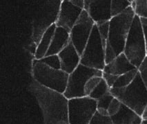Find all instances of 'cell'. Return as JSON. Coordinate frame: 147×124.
Masks as SVG:
<instances>
[{"label": "cell", "mask_w": 147, "mask_h": 124, "mask_svg": "<svg viewBox=\"0 0 147 124\" xmlns=\"http://www.w3.org/2000/svg\"><path fill=\"white\" fill-rule=\"evenodd\" d=\"M111 6V0H91L87 13L95 24L110 21L113 18Z\"/></svg>", "instance_id": "7c38bea8"}, {"label": "cell", "mask_w": 147, "mask_h": 124, "mask_svg": "<svg viewBox=\"0 0 147 124\" xmlns=\"http://www.w3.org/2000/svg\"><path fill=\"white\" fill-rule=\"evenodd\" d=\"M111 119L113 124H142L143 121L142 116L124 104H122L119 113Z\"/></svg>", "instance_id": "2e32d148"}, {"label": "cell", "mask_w": 147, "mask_h": 124, "mask_svg": "<svg viewBox=\"0 0 147 124\" xmlns=\"http://www.w3.org/2000/svg\"><path fill=\"white\" fill-rule=\"evenodd\" d=\"M131 7L137 16L147 19V0H133Z\"/></svg>", "instance_id": "44dd1931"}, {"label": "cell", "mask_w": 147, "mask_h": 124, "mask_svg": "<svg viewBox=\"0 0 147 124\" xmlns=\"http://www.w3.org/2000/svg\"><path fill=\"white\" fill-rule=\"evenodd\" d=\"M133 0H111V11L112 17L118 16L127 8L131 7Z\"/></svg>", "instance_id": "d6986e66"}, {"label": "cell", "mask_w": 147, "mask_h": 124, "mask_svg": "<svg viewBox=\"0 0 147 124\" xmlns=\"http://www.w3.org/2000/svg\"><path fill=\"white\" fill-rule=\"evenodd\" d=\"M138 72L141 76L144 84H145L147 88V56L141 64V65L140 66V67L138 68Z\"/></svg>", "instance_id": "83f0119b"}, {"label": "cell", "mask_w": 147, "mask_h": 124, "mask_svg": "<svg viewBox=\"0 0 147 124\" xmlns=\"http://www.w3.org/2000/svg\"><path fill=\"white\" fill-rule=\"evenodd\" d=\"M103 71L87 67L80 64L69 74L67 87L64 95L68 99L85 97L84 87L86 82L93 77H102Z\"/></svg>", "instance_id": "ba28073f"}, {"label": "cell", "mask_w": 147, "mask_h": 124, "mask_svg": "<svg viewBox=\"0 0 147 124\" xmlns=\"http://www.w3.org/2000/svg\"><path fill=\"white\" fill-rule=\"evenodd\" d=\"M142 118L143 120H147V106L145 108L144 110L142 115Z\"/></svg>", "instance_id": "d6a6232c"}, {"label": "cell", "mask_w": 147, "mask_h": 124, "mask_svg": "<svg viewBox=\"0 0 147 124\" xmlns=\"http://www.w3.org/2000/svg\"><path fill=\"white\" fill-rule=\"evenodd\" d=\"M110 92L138 115L142 116L147 106V88L139 72L131 84L122 88H111Z\"/></svg>", "instance_id": "3957f363"}, {"label": "cell", "mask_w": 147, "mask_h": 124, "mask_svg": "<svg viewBox=\"0 0 147 124\" xmlns=\"http://www.w3.org/2000/svg\"><path fill=\"white\" fill-rule=\"evenodd\" d=\"M61 62V70L67 74H71L80 64L81 56L77 51L72 42L58 54Z\"/></svg>", "instance_id": "4fadbf2b"}, {"label": "cell", "mask_w": 147, "mask_h": 124, "mask_svg": "<svg viewBox=\"0 0 147 124\" xmlns=\"http://www.w3.org/2000/svg\"><path fill=\"white\" fill-rule=\"evenodd\" d=\"M32 70L33 79L37 83L64 94L67 87L69 74L62 70L52 68L37 59H34L32 62Z\"/></svg>", "instance_id": "277c9868"}, {"label": "cell", "mask_w": 147, "mask_h": 124, "mask_svg": "<svg viewBox=\"0 0 147 124\" xmlns=\"http://www.w3.org/2000/svg\"><path fill=\"white\" fill-rule=\"evenodd\" d=\"M118 77L119 76L113 75V74H107V73L105 72H103V75H102V78L106 81V82L107 83L108 86H109L110 88H113V86L115 84Z\"/></svg>", "instance_id": "f1b7e54d"}, {"label": "cell", "mask_w": 147, "mask_h": 124, "mask_svg": "<svg viewBox=\"0 0 147 124\" xmlns=\"http://www.w3.org/2000/svg\"><path fill=\"white\" fill-rule=\"evenodd\" d=\"M110 89L111 88L108 86L107 83L102 78V81H100V84L97 85L96 88L93 90V92L90 93L88 97H90V98L93 99L97 101L99 99L104 97V95L110 93Z\"/></svg>", "instance_id": "ffe728a7"}, {"label": "cell", "mask_w": 147, "mask_h": 124, "mask_svg": "<svg viewBox=\"0 0 147 124\" xmlns=\"http://www.w3.org/2000/svg\"><path fill=\"white\" fill-rule=\"evenodd\" d=\"M90 124H113L111 117L104 116L96 112L94 115Z\"/></svg>", "instance_id": "484cf974"}, {"label": "cell", "mask_w": 147, "mask_h": 124, "mask_svg": "<svg viewBox=\"0 0 147 124\" xmlns=\"http://www.w3.org/2000/svg\"><path fill=\"white\" fill-rule=\"evenodd\" d=\"M80 64L87 67L102 70L106 66V50L101 40L98 28L95 24L88 41Z\"/></svg>", "instance_id": "52a82bcc"}, {"label": "cell", "mask_w": 147, "mask_h": 124, "mask_svg": "<svg viewBox=\"0 0 147 124\" xmlns=\"http://www.w3.org/2000/svg\"><path fill=\"white\" fill-rule=\"evenodd\" d=\"M135 16L136 14L131 6L122 14L111 19L106 48V64L124 52L126 39Z\"/></svg>", "instance_id": "7a4b0ae2"}, {"label": "cell", "mask_w": 147, "mask_h": 124, "mask_svg": "<svg viewBox=\"0 0 147 124\" xmlns=\"http://www.w3.org/2000/svg\"><path fill=\"white\" fill-rule=\"evenodd\" d=\"M70 42V32L61 27H57L50 48L46 56L58 55L69 44Z\"/></svg>", "instance_id": "9a60e30c"}, {"label": "cell", "mask_w": 147, "mask_h": 124, "mask_svg": "<svg viewBox=\"0 0 147 124\" xmlns=\"http://www.w3.org/2000/svg\"><path fill=\"white\" fill-rule=\"evenodd\" d=\"M124 55L137 68L147 56L146 45L140 18L136 15L124 47Z\"/></svg>", "instance_id": "5b68a950"}, {"label": "cell", "mask_w": 147, "mask_h": 124, "mask_svg": "<svg viewBox=\"0 0 147 124\" xmlns=\"http://www.w3.org/2000/svg\"><path fill=\"white\" fill-rule=\"evenodd\" d=\"M90 3H91V0H84V10L85 11L88 12V9H89Z\"/></svg>", "instance_id": "1f68e13d"}, {"label": "cell", "mask_w": 147, "mask_h": 124, "mask_svg": "<svg viewBox=\"0 0 147 124\" xmlns=\"http://www.w3.org/2000/svg\"><path fill=\"white\" fill-rule=\"evenodd\" d=\"M72 4L76 7L84 10V0H69Z\"/></svg>", "instance_id": "4dcf8cb0"}, {"label": "cell", "mask_w": 147, "mask_h": 124, "mask_svg": "<svg viewBox=\"0 0 147 124\" xmlns=\"http://www.w3.org/2000/svg\"><path fill=\"white\" fill-rule=\"evenodd\" d=\"M142 124H147V120H143Z\"/></svg>", "instance_id": "836d02e7"}, {"label": "cell", "mask_w": 147, "mask_h": 124, "mask_svg": "<svg viewBox=\"0 0 147 124\" xmlns=\"http://www.w3.org/2000/svg\"><path fill=\"white\" fill-rule=\"evenodd\" d=\"M97 108V101L90 97L68 99V124H90Z\"/></svg>", "instance_id": "9c48e42d"}, {"label": "cell", "mask_w": 147, "mask_h": 124, "mask_svg": "<svg viewBox=\"0 0 147 124\" xmlns=\"http://www.w3.org/2000/svg\"><path fill=\"white\" fill-rule=\"evenodd\" d=\"M113 99L114 96L111 92L99 99L98 100H97V109L100 108V109L108 110L109 105H110L111 102Z\"/></svg>", "instance_id": "d4e9b609"}, {"label": "cell", "mask_w": 147, "mask_h": 124, "mask_svg": "<svg viewBox=\"0 0 147 124\" xmlns=\"http://www.w3.org/2000/svg\"><path fill=\"white\" fill-rule=\"evenodd\" d=\"M29 90L40 107L44 124H68V99L64 94L49 89L32 80Z\"/></svg>", "instance_id": "6da1fadb"}, {"label": "cell", "mask_w": 147, "mask_h": 124, "mask_svg": "<svg viewBox=\"0 0 147 124\" xmlns=\"http://www.w3.org/2000/svg\"><path fill=\"white\" fill-rule=\"evenodd\" d=\"M142 23V26L143 28L144 35L145 41H146V54H147V19L140 18Z\"/></svg>", "instance_id": "f546056e"}, {"label": "cell", "mask_w": 147, "mask_h": 124, "mask_svg": "<svg viewBox=\"0 0 147 124\" xmlns=\"http://www.w3.org/2000/svg\"><path fill=\"white\" fill-rule=\"evenodd\" d=\"M83 11L72 4L69 0H62L56 26L71 32Z\"/></svg>", "instance_id": "8fae6325"}, {"label": "cell", "mask_w": 147, "mask_h": 124, "mask_svg": "<svg viewBox=\"0 0 147 124\" xmlns=\"http://www.w3.org/2000/svg\"><path fill=\"white\" fill-rule=\"evenodd\" d=\"M136 68H137L131 64L123 52L116 57L110 63L106 64L103 72L113 75L120 76Z\"/></svg>", "instance_id": "5bb4252c"}, {"label": "cell", "mask_w": 147, "mask_h": 124, "mask_svg": "<svg viewBox=\"0 0 147 124\" xmlns=\"http://www.w3.org/2000/svg\"><path fill=\"white\" fill-rule=\"evenodd\" d=\"M62 0L48 1L35 15L32 23V40L36 46L47 30L57 22Z\"/></svg>", "instance_id": "8992f818"}, {"label": "cell", "mask_w": 147, "mask_h": 124, "mask_svg": "<svg viewBox=\"0 0 147 124\" xmlns=\"http://www.w3.org/2000/svg\"><path fill=\"white\" fill-rule=\"evenodd\" d=\"M122 102L118 99L114 97L113 99L109 105V108H108V113L110 117H113L116 114L118 113L122 107Z\"/></svg>", "instance_id": "4316f807"}, {"label": "cell", "mask_w": 147, "mask_h": 124, "mask_svg": "<svg viewBox=\"0 0 147 124\" xmlns=\"http://www.w3.org/2000/svg\"><path fill=\"white\" fill-rule=\"evenodd\" d=\"M95 24L88 13L84 10L70 32L71 41L80 56L82 55Z\"/></svg>", "instance_id": "30bf717a"}, {"label": "cell", "mask_w": 147, "mask_h": 124, "mask_svg": "<svg viewBox=\"0 0 147 124\" xmlns=\"http://www.w3.org/2000/svg\"><path fill=\"white\" fill-rule=\"evenodd\" d=\"M40 61L52 68L61 70V62L58 55L46 56L44 58L40 59Z\"/></svg>", "instance_id": "603a6c76"}, {"label": "cell", "mask_w": 147, "mask_h": 124, "mask_svg": "<svg viewBox=\"0 0 147 124\" xmlns=\"http://www.w3.org/2000/svg\"><path fill=\"white\" fill-rule=\"evenodd\" d=\"M102 77H93L86 82L84 87V93L85 97H88L90 93L96 88V86L102 81Z\"/></svg>", "instance_id": "cb8c5ba5"}, {"label": "cell", "mask_w": 147, "mask_h": 124, "mask_svg": "<svg viewBox=\"0 0 147 124\" xmlns=\"http://www.w3.org/2000/svg\"><path fill=\"white\" fill-rule=\"evenodd\" d=\"M56 28H57V26L55 23L44 34L40 43L37 45V48H36L35 52V59L40 60V59L44 58L47 55L48 50L50 48L51 42H52L53 38Z\"/></svg>", "instance_id": "e0dca14e"}, {"label": "cell", "mask_w": 147, "mask_h": 124, "mask_svg": "<svg viewBox=\"0 0 147 124\" xmlns=\"http://www.w3.org/2000/svg\"><path fill=\"white\" fill-rule=\"evenodd\" d=\"M138 74V68H136L125 73V74L119 76L115 84L111 88H122L126 87L133 82V81L134 80Z\"/></svg>", "instance_id": "ac0fdd59"}, {"label": "cell", "mask_w": 147, "mask_h": 124, "mask_svg": "<svg viewBox=\"0 0 147 124\" xmlns=\"http://www.w3.org/2000/svg\"><path fill=\"white\" fill-rule=\"evenodd\" d=\"M59 124H67V123H59Z\"/></svg>", "instance_id": "e575fe53"}, {"label": "cell", "mask_w": 147, "mask_h": 124, "mask_svg": "<svg viewBox=\"0 0 147 124\" xmlns=\"http://www.w3.org/2000/svg\"><path fill=\"white\" fill-rule=\"evenodd\" d=\"M98 28L99 33H100L101 40H102V44H103L104 48H107V41L109 39V26H110V21H106L103 23H100L96 24Z\"/></svg>", "instance_id": "7402d4cb"}]
</instances>
